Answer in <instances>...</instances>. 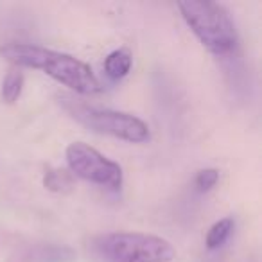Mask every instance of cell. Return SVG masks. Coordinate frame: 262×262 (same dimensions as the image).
I'll return each mask as SVG.
<instances>
[{
    "label": "cell",
    "mask_w": 262,
    "mask_h": 262,
    "mask_svg": "<svg viewBox=\"0 0 262 262\" xmlns=\"http://www.w3.org/2000/svg\"><path fill=\"white\" fill-rule=\"evenodd\" d=\"M0 54L18 67L41 70L76 94L94 95L102 92V84L95 77L94 70L84 61L65 52L31 43H9L0 49Z\"/></svg>",
    "instance_id": "cell-1"
},
{
    "label": "cell",
    "mask_w": 262,
    "mask_h": 262,
    "mask_svg": "<svg viewBox=\"0 0 262 262\" xmlns=\"http://www.w3.org/2000/svg\"><path fill=\"white\" fill-rule=\"evenodd\" d=\"M178 9L205 49L215 56L232 54L239 45L235 24L221 4L210 0H182Z\"/></svg>",
    "instance_id": "cell-2"
},
{
    "label": "cell",
    "mask_w": 262,
    "mask_h": 262,
    "mask_svg": "<svg viewBox=\"0 0 262 262\" xmlns=\"http://www.w3.org/2000/svg\"><path fill=\"white\" fill-rule=\"evenodd\" d=\"M90 250L101 262H171L176 250L167 239L140 232H110L97 235Z\"/></svg>",
    "instance_id": "cell-3"
},
{
    "label": "cell",
    "mask_w": 262,
    "mask_h": 262,
    "mask_svg": "<svg viewBox=\"0 0 262 262\" xmlns=\"http://www.w3.org/2000/svg\"><path fill=\"white\" fill-rule=\"evenodd\" d=\"M61 104L72 115V119L101 135L115 137V139L126 140L131 144L147 142L151 137L147 124L129 113L115 112V110L108 108H95V106H88L74 97H67V95L61 97Z\"/></svg>",
    "instance_id": "cell-4"
},
{
    "label": "cell",
    "mask_w": 262,
    "mask_h": 262,
    "mask_svg": "<svg viewBox=\"0 0 262 262\" xmlns=\"http://www.w3.org/2000/svg\"><path fill=\"white\" fill-rule=\"evenodd\" d=\"M67 164L70 174L95 183V185L108 187L112 190H120L122 187V169L117 162L106 158L95 147L84 142H72L65 151Z\"/></svg>",
    "instance_id": "cell-5"
},
{
    "label": "cell",
    "mask_w": 262,
    "mask_h": 262,
    "mask_svg": "<svg viewBox=\"0 0 262 262\" xmlns=\"http://www.w3.org/2000/svg\"><path fill=\"white\" fill-rule=\"evenodd\" d=\"M133 65V56L127 49H117V51L110 52L104 59V70L112 79H122L127 76Z\"/></svg>",
    "instance_id": "cell-6"
},
{
    "label": "cell",
    "mask_w": 262,
    "mask_h": 262,
    "mask_svg": "<svg viewBox=\"0 0 262 262\" xmlns=\"http://www.w3.org/2000/svg\"><path fill=\"white\" fill-rule=\"evenodd\" d=\"M233 226H235V223H233L232 217L219 219L217 223H214L207 233V248L208 250H217V248H221L223 244L226 243V239L230 237Z\"/></svg>",
    "instance_id": "cell-7"
},
{
    "label": "cell",
    "mask_w": 262,
    "mask_h": 262,
    "mask_svg": "<svg viewBox=\"0 0 262 262\" xmlns=\"http://www.w3.org/2000/svg\"><path fill=\"white\" fill-rule=\"evenodd\" d=\"M24 88V74L20 70H9L8 76L4 77V83H2V101L11 104L16 99L20 97Z\"/></svg>",
    "instance_id": "cell-8"
},
{
    "label": "cell",
    "mask_w": 262,
    "mask_h": 262,
    "mask_svg": "<svg viewBox=\"0 0 262 262\" xmlns=\"http://www.w3.org/2000/svg\"><path fill=\"white\" fill-rule=\"evenodd\" d=\"M43 185L52 192H67L72 189V176L67 171H59V169H51L45 172L43 176Z\"/></svg>",
    "instance_id": "cell-9"
},
{
    "label": "cell",
    "mask_w": 262,
    "mask_h": 262,
    "mask_svg": "<svg viewBox=\"0 0 262 262\" xmlns=\"http://www.w3.org/2000/svg\"><path fill=\"white\" fill-rule=\"evenodd\" d=\"M217 182H219V171L217 169H203V171L198 172L196 180H194V183H196V187H198L200 192L210 190L212 187H215V183Z\"/></svg>",
    "instance_id": "cell-10"
}]
</instances>
